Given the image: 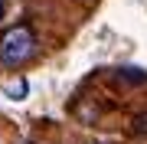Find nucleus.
<instances>
[{"mask_svg": "<svg viewBox=\"0 0 147 144\" xmlns=\"http://www.w3.org/2000/svg\"><path fill=\"white\" fill-rule=\"evenodd\" d=\"M7 13V0H0V16H3Z\"/></svg>", "mask_w": 147, "mask_h": 144, "instance_id": "obj_2", "label": "nucleus"}, {"mask_svg": "<svg viewBox=\"0 0 147 144\" xmlns=\"http://www.w3.org/2000/svg\"><path fill=\"white\" fill-rule=\"evenodd\" d=\"M36 53V33L30 23H13L0 33V62L7 69H20Z\"/></svg>", "mask_w": 147, "mask_h": 144, "instance_id": "obj_1", "label": "nucleus"}]
</instances>
